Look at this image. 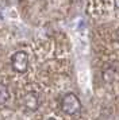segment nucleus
<instances>
[{"label":"nucleus","mask_w":119,"mask_h":120,"mask_svg":"<svg viewBox=\"0 0 119 120\" xmlns=\"http://www.w3.org/2000/svg\"><path fill=\"white\" fill-rule=\"evenodd\" d=\"M61 109L66 115H77L81 109V103L75 93H66L61 100Z\"/></svg>","instance_id":"obj_1"},{"label":"nucleus","mask_w":119,"mask_h":120,"mask_svg":"<svg viewBox=\"0 0 119 120\" xmlns=\"http://www.w3.org/2000/svg\"><path fill=\"white\" fill-rule=\"evenodd\" d=\"M11 66L16 73H26L28 69V55L26 51H16L11 55Z\"/></svg>","instance_id":"obj_2"},{"label":"nucleus","mask_w":119,"mask_h":120,"mask_svg":"<svg viewBox=\"0 0 119 120\" xmlns=\"http://www.w3.org/2000/svg\"><path fill=\"white\" fill-rule=\"evenodd\" d=\"M23 105L30 111H37L39 107V97H38L37 93L30 92L27 93L26 96L23 97Z\"/></svg>","instance_id":"obj_3"},{"label":"nucleus","mask_w":119,"mask_h":120,"mask_svg":"<svg viewBox=\"0 0 119 120\" xmlns=\"http://www.w3.org/2000/svg\"><path fill=\"white\" fill-rule=\"evenodd\" d=\"M10 98H11L10 88L7 86L5 84L0 82V104H5Z\"/></svg>","instance_id":"obj_4"},{"label":"nucleus","mask_w":119,"mask_h":120,"mask_svg":"<svg viewBox=\"0 0 119 120\" xmlns=\"http://www.w3.org/2000/svg\"><path fill=\"white\" fill-rule=\"evenodd\" d=\"M114 1H115V7L119 10V0H114Z\"/></svg>","instance_id":"obj_5"},{"label":"nucleus","mask_w":119,"mask_h":120,"mask_svg":"<svg viewBox=\"0 0 119 120\" xmlns=\"http://www.w3.org/2000/svg\"><path fill=\"white\" fill-rule=\"evenodd\" d=\"M48 120H56V119H52V117H50V119H48Z\"/></svg>","instance_id":"obj_6"}]
</instances>
